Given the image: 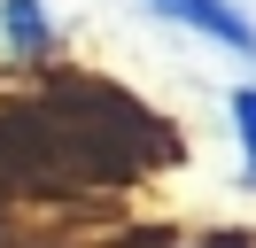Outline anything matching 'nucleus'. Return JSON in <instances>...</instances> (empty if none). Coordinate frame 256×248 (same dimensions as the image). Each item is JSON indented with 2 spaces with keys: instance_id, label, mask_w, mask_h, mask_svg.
<instances>
[{
  "instance_id": "nucleus-3",
  "label": "nucleus",
  "mask_w": 256,
  "mask_h": 248,
  "mask_svg": "<svg viewBox=\"0 0 256 248\" xmlns=\"http://www.w3.org/2000/svg\"><path fill=\"white\" fill-rule=\"evenodd\" d=\"M233 124H240V148H248V178H256V86L233 93Z\"/></svg>"
},
{
  "instance_id": "nucleus-1",
  "label": "nucleus",
  "mask_w": 256,
  "mask_h": 248,
  "mask_svg": "<svg viewBox=\"0 0 256 248\" xmlns=\"http://www.w3.org/2000/svg\"><path fill=\"white\" fill-rule=\"evenodd\" d=\"M148 8L186 24V31H202V39H218V46H233L240 62H256V24L240 8H225V0H148Z\"/></svg>"
},
{
  "instance_id": "nucleus-2",
  "label": "nucleus",
  "mask_w": 256,
  "mask_h": 248,
  "mask_svg": "<svg viewBox=\"0 0 256 248\" xmlns=\"http://www.w3.org/2000/svg\"><path fill=\"white\" fill-rule=\"evenodd\" d=\"M0 39H8V54H47L54 46V16L39 0H0Z\"/></svg>"
}]
</instances>
